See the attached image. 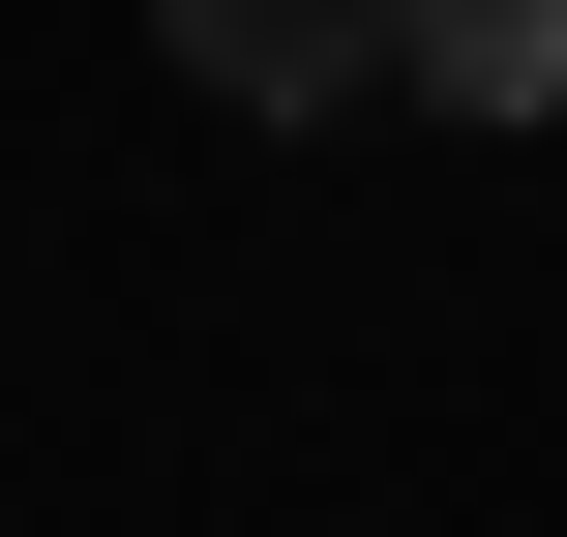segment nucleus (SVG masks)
Listing matches in <instances>:
<instances>
[{"mask_svg": "<svg viewBox=\"0 0 567 537\" xmlns=\"http://www.w3.org/2000/svg\"><path fill=\"white\" fill-rule=\"evenodd\" d=\"M150 60L239 120H329V90H389V0H150Z\"/></svg>", "mask_w": 567, "mask_h": 537, "instance_id": "1", "label": "nucleus"}, {"mask_svg": "<svg viewBox=\"0 0 567 537\" xmlns=\"http://www.w3.org/2000/svg\"><path fill=\"white\" fill-rule=\"evenodd\" d=\"M389 90L419 120H567V0H389Z\"/></svg>", "mask_w": 567, "mask_h": 537, "instance_id": "2", "label": "nucleus"}]
</instances>
